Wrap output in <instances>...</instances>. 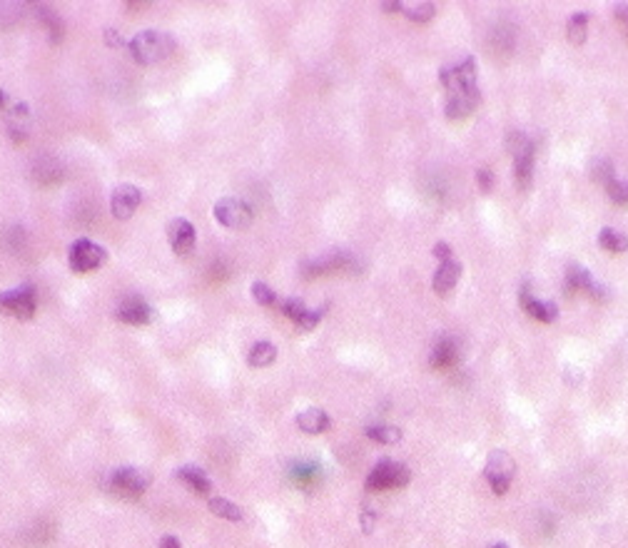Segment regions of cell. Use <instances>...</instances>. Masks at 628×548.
Segmentation results:
<instances>
[{"label":"cell","mask_w":628,"mask_h":548,"mask_svg":"<svg viewBox=\"0 0 628 548\" xmlns=\"http://www.w3.org/2000/svg\"><path fill=\"white\" fill-rule=\"evenodd\" d=\"M599 245L609 252H626L628 250V237L621 235L616 230H601L599 235Z\"/></svg>","instance_id":"cell-25"},{"label":"cell","mask_w":628,"mask_h":548,"mask_svg":"<svg viewBox=\"0 0 628 548\" xmlns=\"http://www.w3.org/2000/svg\"><path fill=\"white\" fill-rule=\"evenodd\" d=\"M140 202H143V192L138 190L130 182H123L113 190V197H110V210H113L115 220L125 222L138 212Z\"/></svg>","instance_id":"cell-8"},{"label":"cell","mask_w":628,"mask_h":548,"mask_svg":"<svg viewBox=\"0 0 628 548\" xmlns=\"http://www.w3.org/2000/svg\"><path fill=\"white\" fill-rule=\"evenodd\" d=\"M297 426H300L305 434L317 436V434H324V431L332 426V421H329L327 411L307 409V411H302V414H297Z\"/></svg>","instance_id":"cell-15"},{"label":"cell","mask_w":628,"mask_h":548,"mask_svg":"<svg viewBox=\"0 0 628 548\" xmlns=\"http://www.w3.org/2000/svg\"><path fill=\"white\" fill-rule=\"evenodd\" d=\"M282 312H285L287 317L292 319V322L300 324V322H302V317H305V314L310 312V307H307V304L302 302L300 297H290V299H285V302H282Z\"/></svg>","instance_id":"cell-26"},{"label":"cell","mask_w":628,"mask_h":548,"mask_svg":"<svg viewBox=\"0 0 628 548\" xmlns=\"http://www.w3.org/2000/svg\"><path fill=\"white\" fill-rule=\"evenodd\" d=\"M110 486H113L120 496L135 499V496H140L150 486V476L140 469H133V466H123V469H118L110 476Z\"/></svg>","instance_id":"cell-7"},{"label":"cell","mask_w":628,"mask_h":548,"mask_svg":"<svg viewBox=\"0 0 628 548\" xmlns=\"http://www.w3.org/2000/svg\"><path fill=\"white\" fill-rule=\"evenodd\" d=\"M516 160V182H519L521 190L531 185L534 180V145H529L526 150H521L519 155H514Z\"/></svg>","instance_id":"cell-18"},{"label":"cell","mask_w":628,"mask_h":548,"mask_svg":"<svg viewBox=\"0 0 628 548\" xmlns=\"http://www.w3.org/2000/svg\"><path fill=\"white\" fill-rule=\"evenodd\" d=\"M412 479V471L404 464H397V461L382 459L367 476V489L372 491H384V489H402V486L409 484Z\"/></svg>","instance_id":"cell-4"},{"label":"cell","mask_w":628,"mask_h":548,"mask_svg":"<svg viewBox=\"0 0 628 548\" xmlns=\"http://www.w3.org/2000/svg\"><path fill=\"white\" fill-rule=\"evenodd\" d=\"M150 317H153V309H150V304L145 302V297H140V294H130V297H125L118 307V319L125 324H133V327H143V324H148Z\"/></svg>","instance_id":"cell-10"},{"label":"cell","mask_w":628,"mask_h":548,"mask_svg":"<svg viewBox=\"0 0 628 548\" xmlns=\"http://www.w3.org/2000/svg\"><path fill=\"white\" fill-rule=\"evenodd\" d=\"M514 474H516L514 459H511L506 451H491L489 459H486V466H484V476L496 496H504L506 491H509Z\"/></svg>","instance_id":"cell-5"},{"label":"cell","mask_w":628,"mask_h":548,"mask_svg":"<svg viewBox=\"0 0 628 548\" xmlns=\"http://www.w3.org/2000/svg\"><path fill=\"white\" fill-rule=\"evenodd\" d=\"M586 28H589V15H586V13H576L574 18L569 20V28H566V35H569V43H574V45H584V40H586Z\"/></svg>","instance_id":"cell-23"},{"label":"cell","mask_w":628,"mask_h":548,"mask_svg":"<svg viewBox=\"0 0 628 548\" xmlns=\"http://www.w3.org/2000/svg\"><path fill=\"white\" fill-rule=\"evenodd\" d=\"M35 307H38V294H35L33 284H20L8 292H0V312L8 317L28 322V319H33Z\"/></svg>","instance_id":"cell-3"},{"label":"cell","mask_w":628,"mask_h":548,"mask_svg":"<svg viewBox=\"0 0 628 548\" xmlns=\"http://www.w3.org/2000/svg\"><path fill=\"white\" fill-rule=\"evenodd\" d=\"M215 220L227 230H247L252 222V210L245 200L225 197L215 205Z\"/></svg>","instance_id":"cell-6"},{"label":"cell","mask_w":628,"mask_h":548,"mask_svg":"<svg viewBox=\"0 0 628 548\" xmlns=\"http://www.w3.org/2000/svg\"><path fill=\"white\" fill-rule=\"evenodd\" d=\"M384 13H399V10H404V3H399V0H392V3H382Z\"/></svg>","instance_id":"cell-36"},{"label":"cell","mask_w":628,"mask_h":548,"mask_svg":"<svg viewBox=\"0 0 628 548\" xmlns=\"http://www.w3.org/2000/svg\"><path fill=\"white\" fill-rule=\"evenodd\" d=\"M491 548H506V546H504V544H494V546H491Z\"/></svg>","instance_id":"cell-37"},{"label":"cell","mask_w":628,"mask_h":548,"mask_svg":"<svg viewBox=\"0 0 628 548\" xmlns=\"http://www.w3.org/2000/svg\"><path fill=\"white\" fill-rule=\"evenodd\" d=\"M402 13L407 15L412 23H429V20L434 18V13H437V8H434V3H412V5H404Z\"/></svg>","instance_id":"cell-24"},{"label":"cell","mask_w":628,"mask_h":548,"mask_svg":"<svg viewBox=\"0 0 628 548\" xmlns=\"http://www.w3.org/2000/svg\"><path fill=\"white\" fill-rule=\"evenodd\" d=\"M459 357H462V349H459L457 339H454V337H442L432 347V357H429V362H432L434 369H449V367H454V364L459 362Z\"/></svg>","instance_id":"cell-12"},{"label":"cell","mask_w":628,"mask_h":548,"mask_svg":"<svg viewBox=\"0 0 628 548\" xmlns=\"http://www.w3.org/2000/svg\"><path fill=\"white\" fill-rule=\"evenodd\" d=\"M128 48L140 65H153L165 60L175 50V38L170 33H162V30H143L130 40Z\"/></svg>","instance_id":"cell-1"},{"label":"cell","mask_w":628,"mask_h":548,"mask_svg":"<svg viewBox=\"0 0 628 548\" xmlns=\"http://www.w3.org/2000/svg\"><path fill=\"white\" fill-rule=\"evenodd\" d=\"M374 521H377L374 511H369V514L364 511V514H362V531H364V534H372V531H374Z\"/></svg>","instance_id":"cell-32"},{"label":"cell","mask_w":628,"mask_h":548,"mask_svg":"<svg viewBox=\"0 0 628 548\" xmlns=\"http://www.w3.org/2000/svg\"><path fill=\"white\" fill-rule=\"evenodd\" d=\"M594 284L596 282L591 279V274L586 272L581 265H569V267H566V287H564L566 294H571V297H574V294H579V292H589L591 294Z\"/></svg>","instance_id":"cell-16"},{"label":"cell","mask_w":628,"mask_h":548,"mask_svg":"<svg viewBox=\"0 0 628 548\" xmlns=\"http://www.w3.org/2000/svg\"><path fill=\"white\" fill-rule=\"evenodd\" d=\"M167 240H170V247L175 255H190L197 242L195 225L190 220H185V217H175V220L167 222Z\"/></svg>","instance_id":"cell-9"},{"label":"cell","mask_w":628,"mask_h":548,"mask_svg":"<svg viewBox=\"0 0 628 548\" xmlns=\"http://www.w3.org/2000/svg\"><path fill=\"white\" fill-rule=\"evenodd\" d=\"M292 481H295L297 486H302V489H310V486L314 484V481H319V466L317 464H297L292 466L290 471Z\"/></svg>","instance_id":"cell-22"},{"label":"cell","mask_w":628,"mask_h":548,"mask_svg":"<svg viewBox=\"0 0 628 548\" xmlns=\"http://www.w3.org/2000/svg\"><path fill=\"white\" fill-rule=\"evenodd\" d=\"M275 359H277V347L272 342H257L255 347L250 349V354H247V362L255 369L270 367V364H275Z\"/></svg>","instance_id":"cell-19"},{"label":"cell","mask_w":628,"mask_h":548,"mask_svg":"<svg viewBox=\"0 0 628 548\" xmlns=\"http://www.w3.org/2000/svg\"><path fill=\"white\" fill-rule=\"evenodd\" d=\"M476 182H479L481 192H491V190H494V172L486 170V167H481V170L476 172Z\"/></svg>","instance_id":"cell-30"},{"label":"cell","mask_w":628,"mask_h":548,"mask_svg":"<svg viewBox=\"0 0 628 548\" xmlns=\"http://www.w3.org/2000/svg\"><path fill=\"white\" fill-rule=\"evenodd\" d=\"M327 307H329V304H324V307H319V309H310V312L302 317L300 329H305V332H312V329L324 319V314H327Z\"/></svg>","instance_id":"cell-29"},{"label":"cell","mask_w":628,"mask_h":548,"mask_svg":"<svg viewBox=\"0 0 628 548\" xmlns=\"http://www.w3.org/2000/svg\"><path fill=\"white\" fill-rule=\"evenodd\" d=\"M105 260H108V250L105 247H100L98 242L88 240V237H80V240H75L73 245H70L68 250V265L73 272H95L100 270V267L105 265Z\"/></svg>","instance_id":"cell-2"},{"label":"cell","mask_w":628,"mask_h":548,"mask_svg":"<svg viewBox=\"0 0 628 548\" xmlns=\"http://www.w3.org/2000/svg\"><path fill=\"white\" fill-rule=\"evenodd\" d=\"M160 548H182V546H180V539H177V536H162Z\"/></svg>","instance_id":"cell-35"},{"label":"cell","mask_w":628,"mask_h":548,"mask_svg":"<svg viewBox=\"0 0 628 548\" xmlns=\"http://www.w3.org/2000/svg\"><path fill=\"white\" fill-rule=\"evenodd\" d=\"M105 43L113 45V48H123V40H120V35L115 33V30H105Z\"/></svg>","instance_id":"cell-33"},{"label":"cell","mask_w":628,"mask_h":548,"mask_svg":"<svg viewBox=\"0 0 628 548\" xmlns=\"http://www.w3.org/2000/svg\"><path fill=\"white\" fill-rule=\"evenodd\" d=\"M364 434H367L372 441H377V444H384V446H394V444H399V441H402V431H399L397 426H392V424L367 426V429H364Z\"/></svg>","instance_id":"cell-20"},{"label":"cell","mask_w":628,"mask_h":548,"mask_svg":"<svg viewBox=\"0 0 628 548\" xmlns=\"http://www.w3.org/2000/svg\"><path fill=\"white\" fill-rule=\"evenodd\" d=\"M434 257H437V260H442V262H449V260H454V255H452V247H449L447 242H439V245L434 247Z\"/></svg>","instance_id":"cell-31"},{"label":"cell","mask_w":628,"mask_h":548,"mask_svg":"<svg viewBox=\"0 0 628 548\" xmlns=\"http://www.w3.org/2000/svg\"><path fill=\"white\" fill-rule=\"evenodd\" d=\"M459 277H462V265H459L457 260L442 262V265H439V270L434 272V277H432L434 292L442 294V297H447V294L457 287Z\"/></svg>","instance_id":"cell-13"},{"label":"cell","mask_w":628,"mask_h":548,"mask_svg":"<svg viewBox=\"0 0 628 548\" xmlns=\"http://www.w3.org/2000/svg\"><path fill=\"white\" fill-rule=\"evenodd\" d=\"M616 18H619L621 23L626 25V35H628V5H626V3H619V5H616Z\"/></svg>","instance_id":"cell-34"},{"label":"cell","mask_w":628,"mask_h":548,"mask_svg":"<svg viewBox=\"0 0 628 548\" xmlns=\"http://www.w3.org/2000/svg\"><path fill=\"white\" fill-rule=\"evenodd\" d=\"M606 192H609V197L616 205H628V182H619L614 177V180L606 185Z\"/></svg>","instance_id":"cell-28"},{"label":"cell","mask_w":628,"mask_h":548,"mask_svg":"<svg viewBox=\"0 0 628 548\" xmlns=\"http://www.w3.org/2000/svg\"><path fill=\"white\" fill-rule=\"evenodd\" d=\"M479 90L471 88V90H459V93H452L447 103V118L449 120H464L469 118L471 113L476 110L479 105Z\"/></svg>","instance_id":"cell-11"},{"label":"cell","mask_w":628,"mask_h":548,"mask_svg":"<svg viewBox=\"0 0 628 548\" xmlns=\"http://www.w3.org/2000/svg\"><path fill=\"white\" fill-rule=\"evenodd\" d=\"M521 304H524V309L531 314L534 319H539V322H546L551 324L556 317H559V309H556V304L551 302H541V299H534L531 297V292H521Z\"/></svg>","instance_id":"cell-17"},{"label":"cell","mask_w":628,"mask_h":548,"mask_svg":"<svg viewBox=\"0 0 628 548\" xmlns=\"http://www.w3.org/2000/svg\"><path fill=\"white\" fill-rule=\"evenodd\" d=\"M252 297H255V302L260 304V307H275L277 304V294L272 292L270 284H265V282L252 284Z\"/></svg>","instance_id":"cell-27"},{"label":"cell","mask_w":628,"mask_h":548,"mask_svg":"<svg viewBox=\"0 0 628 548\" xmlns=\"http://www.w3.org/2000/svg\"><path fill=\"white\" fill-rule=\"evenodd\" d=\"M175 476L187 486V489L195 491L197 496H207L212 491V481L207 479L205 471L197 469V466H182V469H177Z\"/></svg>","instance_id":"cell-14"},{"label":"cell","mask_w":628,"mask_h":548,"mask_svg":"<svg viewBox=\"0 0 628 548\" xmlns=\"http://www.w3.org/2000/svg\"><path fill=\"white\" fill-rule=\"evenodd\" d=\"M207 509L212 511L215 516H220V519L225 521H242V509L237 504H232V501L227 499H220V496H212V499H207Z\"/></svg>","instance_id":"cell-21"}]
</instances>
